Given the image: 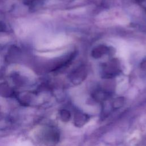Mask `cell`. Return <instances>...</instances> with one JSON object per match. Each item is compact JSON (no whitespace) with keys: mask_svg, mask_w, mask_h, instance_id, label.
Here are the masks:
<instances>
[{"mask_svg":"<svg viewBox=\"0 0 146 146\" xmlns=\"http://www.w3.org/2000/svg\"><path fill=\"white\" fill-rule=\"evenodd\" d=\"M61 117H62V119L64 121H67L68 120H69L70 117L69 112L66 110H63L61 113Z\"/></svg>","mask_w":146,"mask_h":146,"instance_id":"7a4b0ae2","label":"cell"},{"mask_svg":"<svg viewBox=\"0 0 146 146\" xmlns=\"http://www.w3.org/2000/svg\"><path fill=\"white\" fill-rule=\"evenodd\" d=\"M87 117L83 113L78 114L75 117V121L76 124H78L79 125H83L85 123L87 120Z\"/></svg>","mask_w":146,"mask_h":146,"instance_id":"6da1fadb","label":"cell"}]
</instances>
